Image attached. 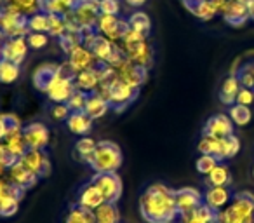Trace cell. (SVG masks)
<instances>
[{
	"mask_svg": "<svg viewBox=\"0 0 254 223\" xmlns=\"http://www.w3.org/2000/svg\"><path fill=\"white\" fill-rule=\"evenodd\" d=\"M23 138L28 150H46L51 143V131L44 122H30L23 126Z\"/></svg>",
	"mask_w": 254,
	"mask_h": 223,
	"instance_id": "8fae6325",
	"label": "cell"
},
{
	"mask_svg": "<svg viewBox=\"0 0 254 223\" xmlns=\"http://www.w3.org/2000/svg\"><path fill=\"white\" fill-rule=\"evenodd\" d=\"M5 9L18 12L25 18H30V16L42 11V0H7Z\"/></svg>",
	"mask_w": 254,
	"mask_h": 223,
	"instance_id": "d6a6232c",
	"label": "cell"
},
{
	"mask_svg": "<svg viewBox=\"0 0 254 223\" xmlns=\"http://www.w3.org/2000/svg\"><path fill=\"white\" fill-rule=\"evenodd\" d=\"M124 162L122 150L113 142H98L96 143L94 155H92L89 167L94 173H117Z\"/></svg>",
	"mask_w": 254,
	"mask_h": 223,
	"instance_id": "277c9868",
	"label": "cell"
},
{
	"mask_svg": "<svg viewBox=\"0 0 254 223\" xmlns=\"http://www.w3.org/2000/svg\"><path fill=\"white\" fill-rule=\"evenodd\" d=\"M73 92H75L73 80L58 75V77L54 78L53 84H51V87L46 91V94L53 103H66Z\"/></svg>",
	"mask_w": 254,
	"mask_h": 223,
	"instance_id": "d6986e66",
	"label": "cell"
},
{
	"mask_svg": "<svg viewBox=\"0 0 254 223\" xmlns=\"http://www.w3.org/2000/svg\"><path fill=\"white\" fill-rule=\"evenodd\" d=\"M63 223H96V222H94L92 211H89V209H85V208H80V206H77V204H71L66 216H64Z\"/></svg>",
	"mask_w": 254,
	"mask_h": 223,
	"instance_id": "ab89813d",
	"label": "cell"
},
{
	"mask_svg": "<svg viewBox=\"0 0 254 223\" xmlns=\"http://www.w3.org/2000/svg\"><path fill=\"white\" fill-rule=\"evenodd\" d=\"M51 37L47 33H37V32H28L26 35V42H28L30 49H44L49 44Z\"/></svg>",
	"mask_w": 254,
	"mask_h": 223,
	"instance_id": "681fc988",
	"label": "cell"
},
{
	"mask_svg": "<svg viewBox=\"0 0 254 223\" xmlns=\"http://www.w3.org/2000/svg\"><path fill=\"white\" fill-rule=\"evenodd\" d=\"M5 4H7V0H0V9H5Z\"/></svg>",
	"mask_w": 254,
	"mask_h": 223,
	"instance_id": "680465c9",
	"label": "cell"
},
{
	"mask_svg": "<svg viewBox=\"0 0 254 223\" xmlns=\"http://www.w3.org/2000/svg\"><path fill=\"white\" fill-rule=\"evenodd\" d=\"M5 140V128H4V122L0 119V142H4Z\"/></svg>",
	"mask_w": 254,
	"mask_h": 223,
	"instance_id": "11a10c76",
	"label": "cell"
},
{
	"mask_svg": "<svg viewBox=\"0 0 254 223\" xmlns=\"http://www.w3.org/2000/svg\"><path fill=\"white\" fill-rule=\"evenodd\" d=\"M202 135L212 136V138H228V136L235 135V124L228 114H214L205 121L204 128H202Z\"/></svg>",
	"mask_w": 254,
	"mask_h": 223,
	"instance_id": "4fadbf2b",
	"label": "cell"
},
{
	"mask_svg": "<svg viewBox=\"0 0 254 223\" xmlns=\"http://www.w3.org/2000/svg\"><path fill=\"white\" fill-rule=\"evenodd\" d=\"M96 223H120V211L113 202H103L92 211Z\"/></svg>",
	"mask_w": 254,
	"mask_h": 223,
	"instance_id": "836d02e7",
	"label": "cell"
},
{
	"mask_svg": "<svg viewBox=\"0 0 254 223\" xmlns=\"http://www.w3.org/2000/svg\"><path fill=\"white\" fill-rule=\"evenodd\" d=\"M129 26H127V19L120 18V16H106L101 14L96 23V32L99 35L106 37L112 42H120L122 37L127 33Z\"/></svg>",
	"mask_w": 254,
	"mask_h": 223,
	"instance_id": "9c48e42d",
	"label": "cell"
},
{
	"mask_svg": "<svg viewBox=\"0 0 254 223\" xmlns=\"http://www.w3.org/2000/svg\"><path fill=\"white\" fill-rule=\"evenodd\" d=\"M70 14L82 30H96V23L101 16L99 0H77Z\"/></svg>",
	"mask_w": 254,
	"mask_h": 223,
	"instance_id": "52a82bcc",
	"label": "cell"
},
{
	"mask_svg": "<svg viewBox=\"0 0 254 223\" xmlns=\"http://www.w3.org/2000/svg\"><path fill=\"white\" fill-rule=\"evenodd\" d=\"M77 0H42V11L47 14L68 16L73 11Z\"/></svg>",
	"mask_w": 254,
	"mask_h": 223,
	"instance_id": "e575fe53",
	"label": "cell"
},
{
	"mask_svg": "<svg viewBox=\"0 0 254 223\" xmlns=\"http://www.w3.org/2000/svg\"><path fill=\"white\" fill-rule=\"evenodd\" d=\"M28 32L37 33H47L49 35V14L44 11L37 12V14L28 18Z\"/></svg>",
	"mask_w": 254,
	"mask_h": 223,
	"instance_id": "b9f144b4",
	"label": "cell"
},
{
	"mask_svg": "<svg viewBox=\"0 0 254 223\" xmlns=\"http://www.w3.org/2000/svg\"><path fill=\"white\" fill-rule=\"evenodd\" d=\"M251 176H253V180H254V164H253V169H251Z\"/></svg>",
	"mask_w": 254,
	"mask_h": 223,
	"instance_id": "91938a15",
	"label": "cell"
},
{
	"mask_svg": "<svg viewBox=\"0 0 254 223\" xmlns=\"http://www.w3.org/2000/svg\"><path fill=\"white\" fill-rule=\"evenodd\" d=\"M56 77H58V63H44L33 72L32 80H33L35 89L46 92Z\"/></svg>",
	"mask_w": 254,
	"mask_h": 223,
	"instance_id": "603a6c76",
	"label": "cell"
},
{
	"mask_svg": "<svg viewBox=\"0 0 254 223\" xmlns=\"http://www.w3.org/2000/svg\"><path fill=\"white\" fill-rule=\"evenodd\" d=\"M87 98H89L87 92L75 89V92L70 96V99L66 101L68 108H70L71 112H84V110H85V103H87Z\"/></svg>",
	"mask_w": 254,
	"mask_h": 223,
	"instance_id": "7dc6e473",
	"label": "cell"
},
{
	"mask_svg": "<svg viewBox=\"0 0 254 223\" xmlns=\"http://www.w3.org/2000/svg\"><path fill=\"white\" fill-rule=\"evenodd\" d=\"M26 192L9 180L0 181V218H11L18 213L19 202Z\"/></svg>",
	"mask_w": 254,
	"mask_h": 223,
	"instance_id": "5b68a950",
	"label": "cell"
},
{
	"mask_svg": "<svg viewBox=\"0 0 254 223\" xmlns=\"http://www.w3.org/2000/svg\"><path fill=\"white\" fill-rule=\"evenodd\" d=\"M228 117L232 119V122L235 126L244 128V126H247L253 121V110H251V106H244L235 103V105L228 106Z\"/></svg>",
	"mask_w": 254,
	"mask_h": 223,
	"instance_id": "8d00e7d4",
	"label": "cell"
},
{
	"mask_svg": "<svg viewBox=\"0 0 254 223\" xmlns=\"http://www.w3.org/2000/svg\"><path fill=\"white\" fill-rule=\"evenodd\" d=\"M218 164H219V160L216 159V157L200 153V155L197 157V160H195V169H197V173L202 174V176H207Z\"/></svg>",
	"mask_w": 254,
	"mask_h": 223,
	"instance_id": "f6af8a7d",
	"label": "cell"
},
{
	"mask_svg": "<svg viewBox=\"0 0 254 223\" xmlns=\"http://www.w3.org/2000/svg\"><path fill=\"white\" fill-rule=\"evenodd\" d=\"M96 143L91 136H82L80 140H77L73 145V157L82 164H87L91 162L92 155H94V150H96Z\"/></svg>",
	"mask_w": 254,
	"mask_h": 223,
	"instance_id": "1f68e13d",
	"label": "cell"
},
{
	"mask_svg": "<svg viewBox=\"0 0 254 223\" xmlns=\"http://www.w3.org/2000/svg\"><path fill=\"white\" fill-rule=\"evenodd\" d=\"M113 72H115L119 80H122L124 84H127V85H131V87L138 89V91L146 82V77H148V70L136 67V65H132L131 61H127V60L120 61L117 67H113Z\"/></svg>",
	"mask_w": 254,
	"mask_h": 223,
	"instance_id": "7c38bea8",
	"label": "cell"
},
{
	"mask_svg": "<svg viewBox=\"0 0 254 223\" xmlns=\"http://www.w3.org/2000/svg\"><path fill=\"white\" fill-rule=\"evenodd\" d=\"M233 194L235 192L232 190V187H205L202 197H204V204H207L209 208L218 213L230 204Z\"/></svg>",
	"mask_w": 254,
	"mask_h": 223,
	"instance_id": "2e32d148",
	"label": "cell"
},
{
	"mask_svg": "<svg viewBox=\"0 0 254 223\" xmlns=\"http://www.w3.org/2000/svg\"><path fill=\"white\" fill-rule=\"evenodd\" d=\"M240 87H242V85H240L239 78H237V75L233 74V72L226 75L221 80L219 89H218V98H219V101H221V105H225V106L235 105L237 94H239Z\"/></svg>",
	"mask_w": 254,
	"mask_h": 223,
	"instance_id": "ffe728a7",
	"label": "cell"
},
{
	"mask_svg": "<svg viewBox=\"0 0 254 223\" xmlns=\"http://www.w3.org/2000/svg\"><path fill=\"white\" fill-rule=\"evenodd\" d=\"M218 213L207 204H200L197 209L180 216V223H214Z\"/></svg>",
	"mask_w": 254,
	"mask_h": 223,
	"instance_id": "83f0119b",
	"label": "cell"
},
{
	"mask_svg": "<svg viewBox=\"0 0 254 223\" xmlns=\"http://www.w3.org/2000/svg\"><path fill=\"white\" fill-rule=\"evenodd\" d=\"M127 26H129V30L143 37H150V33H152V19L146 12L138 11V9L131 12V16L127 18Z\"/></svg>",
	"mask_w": 254,
	"mask_h": 223,
	"instance_id": "f546056e",
	"label": "cell"
},
{
	"mask_svg": "<svg viewBox=\"0 0 254 223\" xmlns=\"http://www.w3.org/2000/svg\"><path fill=\"white\" fill-rule=\"evenodd\" d=\"M105 202L101 192L96 188V185L92 183L91 180L87 183H84L77 192V197H75V204L80 206V208H85L89 211H94L98 206H101Z\"/></svg>",
	"mask_w": 254,
	"mask_h": 223,
	"instance_id": "ac0fdd59",
	"label": "cell"
},
{
	"mask_svg": "<svg viewBox=\"0 0 254 223\" xmlns=\"http://www.w3.org/2000/svg\"><path fill=\"white\" fill-rule=\"evenodd\" d=\"M92 124H94V121H92L85 112H71L70 117L66 119L68 131H70L71 135L78 136V138L87 136L89 133L92 131Z\"/></svg>",
	"mask_w": 254,
	"mask_h": 223,
	"instance_id": "cb8c5ba5",
	"label": "cell"
},
{
	"mask_svg": "<svg viewBox=\"0 0 254 223\" xmlns=\"http://www.w3.org/2000/svg\"><path fill=\"white\" fill-rule=\"evenodd\" d=\"M176 190L166 183H150L139 195V215L146 223H173L180 218L176 208Z\"/></svg>",
	"mask_w": 254,
	"mask_h": 223,
	"instance_id": "6da1fadb",
	"label": "cell"
},
{
	"mask_svg": "<svg viewBox=\"0 0 254 223\" xmlns=\"http://www.w3.org/2000/svg\"><path fill=\"white\" fill-rule=\"evenodd\" d=\"M0 119L4 122V128H5V138L9 135H14V133L23 131V124L19 121L18 115L14 114H0Z\"/></svg>",
	"mask_w": 254,
	"mask_h": 223,
	"instance_id": "bcb514c9",
	"label": "cell"
},
{
	"mask_svg": "<svg viewBox=\"0 0 254 223\" xmlns=\"http://www.w3.org/2000/svg\"><path fill=\"white\" fill-rule=\"evenodd\" d=\"M247 11H249V19L254 21V0H251L249 4H247Z\"/></svg>",
	"mask_w": 254,
	"mask_h": 223,
	"instance_id": "db71d44e",
	"label": "cell"
},
{
	"mask_svg": "<svg viewBox=\"0 0 254 223\" xmlns=\"http://www.w3.org/2000/svg\"><path fill=\"white\" fill-rule=\"evenodd\" d=\"M176 197V208L178 213L181 215H187V213L197 209L200 204H204V197H202V192L197 190L193 187H181L174 194Z\"/></svg>",
	"mask_w": 254,
	"mask_h": 223,
	"instance_id": "9a60e30c",
	"label": "cell"
},
{
	"mask_svg": "<svg viewBox=\"0 0 254 223\" xmlns=\"http://www.w3.org/2000/svg\"><path fill=\"white\" fill-rule=\"evenodd\" d=\"M120 47L124 51V56L127 61L139 68L150 70L153 65V47L148 42V37H143L139 33L127 30V33L120 40Z\"/></svg>",
	"mask_w": 254,
	"mask_h": 223,
	"instance_id": "3957f363",
	"label": "cell"
},
{
	"mask_svg": "<svg viewBox=\"0 0 254 223\" xmlns=\"http://www.w3.org/2000/svg\"><path fill=\"white\" fill-rule=\"evenodd\" d=\"M2 143H4L5 149H7L18 160L21 159V157L26 153V150H28V147H26V143H25V138H23V131L14 133V135H9Z\"/></svg>",
	"mask_w": 254,
	"mask_h": 223,
	"instance_id": "f35d334b",
	"label": "cell"
},
{
	"mask_svg": "<svg viewBox=\"0 0 254 223\" xmlns=\"http://www.w3.org/2000/svg\"><path fill=\"white\" fill-rule=\"evenodd\" d=\"M68 61H70V65L73 67V70L77 72V74L78 72L92 70V68L98 65L94 54H92L91 49L85 46H80L75 51H71V53L68 54Z\"/></svg>",
	"mask_w": 254,
	"mask_h": 223,
	"instance_id": "7402d4cb",
	"label": "cell"
},
{
	"mask_svg": "<svg viewBox=\"0 0 254 223\" xmlns=\"http://www.w3.org/2000/svg\"><path fill=\"white\" fill-rule=\"evenodd\" d=\"M205 178V187H232V171L225 162H219Z\"/></svg>",
	"mask_w": 254,
	"mask_h": 223,
	"instance_id": "4316f807",
	"label": "cell"
},
{
	"mask_svg": "<svg viewBox=\"0 0 254 223\" xmlns=\"http://www.w3.org/2000/svg\"><path fill=\"white\" fill-rule=\"evenodd\" d=\"M91 181L96 185V188L101 192L105 202H113V204H117V202L120 201L124 185L117 173H94Z\"/></svg>",
	"mask_w": 254,
	"mask_h": 223,
	"instance_id": "8992f818",
	"label": "cell"
},
{
	"mask_svg": "<svg viewBox=\"0 0 254 223\" xmlns=\"http://www.w3.org/2000/svg\"><path fill=\"white\" fill-rule=\"evenodd\" d=\"M122 4L120 0H99V12L106 16H119Z\"/></svg>",
	"mask_w": 254,
	"mask_h": 223,
	"instance_id": "f907efd6",
	"label": "cell"
},
{
	"mask_svg": "<svg viewBox=\"0 0 254 223\" xmlns=\"http://www.w3.org/2000/svg\"><path fill=\"white\" fill-rule=\"evenodd\" d=\"M4 42H5V37H4V33L0 32V49H2V46H4Z\"/></svg>",
	"mask_w": 254,
	"mask_h": 223,
	"instance_id": "6f0895ef",
	"label": "cell"
},
{
	"mask_svg": "<svg viewBox=\"0 0 254 223\" xmlns=\"http://www.w3.org/2000/svg\"><path fill=\"white\" fill-rule=\"evenodd\" d=\"M0 32L5 39L28 35V18L9 9H0Z\"/></svg>",
	"mask_w": 254,
	"mask_h": 223,
	"instance_id": "ba28073f",
	"label": "cell"
},
{
	"mask_svg": "<svg viewBox=\"0 0 254 223\" xmlns=\"http://www.w3.org/2000/svg\"><path fill=\"white\" fill-rule=\"evenodd\" d=\"M225 23H228L233 28H239L244 26L249 21V11H247V5L239 2V0H226V5L221 12Z\"/></svg>",
	"mask_w": 254,
	"mask_h": 223,
	"instance_id": "e0dca14e",
	"label": "cell"
},
{
	"mask_svg": "<svg viewBox=\"0 0 254 223\" xmlns=\"http://www.w3.org/2000/svg\"><path fill=\"white\" fill-rule=\"evenodd\" d=\"M26 171L35 174L39 180L51 174V159L46 150H26V153L18 160Z\"/></svg>",
	"mask_w": 254,
	"mask_h": 223,
	"instance_id": "30bf717a",
	"label": "cell"
},
{
	"mask_svg": "<svg viewBox=\"0 0 254 223\" xmlns=\"http://www.w3.org/2000/svg\"><path fill=\"white\" fill-rule=\"evenodd\" d=\"M84 46V37H82V30H68L63 37L60 39V47L64 54H70L77 47Z\"/></svg>",
	"mask_w": 254,
	"mask_h": 223,
	"instance_id": "74e56055",
	"label": "cell"
},
{
	"mask_svg": "<svg viewBox=\"0 0 254 223\" xmlns=\"http://www.w3.org/2000/svg\"><path fill=\"white\" fill-rule=\"evenodd\" d=\"M28 42L26 37H16V39H5L4 46L0 49V58L2 60L12 61L16 65H21L28 56Z\"/></svg>",
	"mask_w": 254,
	"mask_h": 223,
	"instance_id": "5bb4252c",
	"label": "cell"
},
{
	"mask_svg": "<svg viewBox=\"0 0 254 223\" xmlns=\"http://www.w3.org/2000/svg\"><path fill=\"white\" fill-rule=\"evenodd\" d=\"M239 105H244V106H251L254 103V92L251 89H246V87H240L239 94H237V101Z\"/></svg>",
	"mask_w": 254,
	"mask_h": 223,
	"instance_id": "816d5d0a",
	"label": "cell"
},
{
	"mask_svg": "<svg viewBox=\"0 0 254 223\" xmlns=\"http://www.w3.org/2000/svg\"><path fill=\"white\" fill-rule=\"evenodd\" d=\"M120 223H122V222H120Z\"/></svg>",
	"mask_w": 254,
	"mask_h": 223,
	"instance_id": "6125c7cd",
	"label": "cell"
},
{
	"mask_svg": "<svg viewBox=\"0 0 254 223\" xmlns=\"http://www.w3.org/2000/svg\"><path fill=\"white\" fill-rule=\"evenodd\" d=\"M73 84H75V89L87 92V94L96 92V89H98V85H99V75H98L96 67L92 68V70L78 72L73 78Z\"/></svg>",
	"mask_w": 254,
	"mask_h": 223,
	"instance_id": "f1b7e54d",
	"label": "cell"
},
{
	"mask_svg": "<svg viewBox=\"0 0 254 223\" xmlns=\"http://www.w3.org/2000/svg\"><path fill=\"white\" fill-rule=\"evenodd\" d=\"M239 152H240V140L235 135L219 140V152H218L219 162H226V160L233 159Z\"/></svg>",
	"mask_w": 254,
	"mask_h": 223,
	"instance_id": "d590c367",
	"label": "cell"
},
{
	"mask_svg": "<svg viewBox=\"0 0 254 223\" xmlns=\"http://www.w3.org/2000/svg\"><path fill=\"white\" fill-rule=\"evenodd\" d=\"M198 153H205V155H212L218 159L219 152V138H212V136H204L200 135V140L197 143Z\"/></svg>",
	"mask_w": 254,
	"mask_h": 223,
	"instance_id": "ee69618b",
	"label": "cell"
},
{
	"mask_svg": "<svg viewBox=\"0 0 254 223\" xmlns=\"http://www.w3.org/2000/svg\"><path fill=\"white\" fill-rule=\"evenodd\" d=\"M183 5L200 21H211L214 16H218V9L212 0H183Z\"/></svg>",
	"mask_w": 254,
	"mask_h": 223,
	"instance_id": "44dd1931",
	"label": "cell"
},
{
	"mask_svg": "<svg viewBox=\"0 0 254 223\" xmlns=\"http://www.w3.org/2000/svg\"><path fill=\"white\" fill-rule=\"evenodd\" d=\"M7 174H9V181L14 183L16 187L23 188L25 192L30 190L32 187H35L37 181H39V178H37L35 174H32L30 171H26L19 162L12 164V166L7 169Z\"/></svg>",
	"mask_w": 254,
	"mask_h": 223,
	"instance_id": "d4e9b609",
	"label": "cell"
},
{
	"mask_svg": "<svg viewBox=\"0 0 254 223\" xmlns=\"http://www.w3.org/2000/svg\"><path fill=\"white\" fill-rule=\"evenodd\" d=\"M68 32V23H66V16H56V14H49V37L60 40L64 33Z\"/></svg>",
	"mask_w": 254,
	"mask_h": 223,
	"instance_id": "7bdbcfd3",
	"label": "cell"
},
{
	"mask_svg": "<svg viewBox=\"0 0 254 223\" xmlns=\"http://www.w3.org/2000/svg\"><path fill=\"white\" fill-rule=\"evenodd\" d=\"M173 223H176V222H173Z\"/></svg>",
	"mask_w": 254,
	"mask_h": 223,
	"instance_id": "94428289",
	"label": "cell"
},
{
	"mask_svg": "<svg viewBox=\"0 0 254 223\" xmlns=\"http://www.w3.org/2000/svg\"><path fill=\"white\" fill-rule=\"evenodd\" d=\"M233 74L237 75L242 87L251 89L254 92V54L240 61V65L237 67V70H233Z\"/></svg>",
	"mask_w": 254,
	"mask_h": 223,
	"instance_id": "4dcf8cb0",
	"label": "cell"
},
{
	"mask_svg": "<svg viewBox=\"0 0 254 223\" xmlns=\"http://www.w3.org/2000/svg\"><path fill=\"white\" fill-rule=\"evenodd\" d=\"M21 75V67L12 61L0 58V82L2 84H14Z\"/></svg>",
	"mask_w": 254,
	"mask_h": 223,
	"instance_id": "60d3db41",
	"label": "cell"
},
{
	"mask_svg": "<svg viewBox=\"0 0 254 223\" xmlns=\"http://www.w3.org/2000/svg\"><path fill=\"white\" fill-rule=\"evenodd\" d=\"M5 171H7V166H5V164L0 160V178H2V174H4Z\"/></svg>",
	"mask_w": 254,
	"mask_h": 223,
	"instance_id": "9f6ffc18",
	"label": "cell"
},
{
	"mask_svg": "<svg viewBox=\"0 0 254 223\" xmlns=\"http://www.w3.org/2000/svg\"><path fill=\"white\" fill-rule=\"evenodd\" d=\"M216 223H254V194L249 190L235 192L225 209L218 211Z\"/></svg>",
	"mask_w": 254,
	"mask_h": 223,
	"instance_id": "7a4b0ae2",
	"label": "cell"
},
{
	"mask_svg": "<svg viewBox=\"0 0 254 223\" xmlns=\"http://www.w3.org/2000/svg\"><path fill=\"white\" fill-rule=\"evenodd\" d=\"M70 114H71V110L68 108L66 103H54V105L49 108L51 119L56 122H66V119L70 117Z\"/></svg>",
	"mask_w": 254,
	"mask_h": 223,
	"instance_id": "c3c4849f",
	"label": "cell"
},
{
	"mask_svg": "<svg viewBox=\"0 0 254 223\" xmlns=\"http://www.w3.org/2000/svg\"><path fill=\"white\" fill-rule=\"evenodd\" d=\"M110 110H112L110 108V103L106 101L101 94H98V92H91V94H89L84 112L92 119V121H99V119H103L106 114H108Z\"/></svg>",
	"mask_w": 254,
	"mask_h": 223,
	"instance_id": "484cf974",
	"label": "cell"
},
{
	"mask_svg": "<svg viewBox=\"0 0 254 223\" xmlns=\"http://www.w3.org/2000/svg\"><path fill=\"white\" fill-rule=\"evenodd\" d=\"M126 4L129 5V7L139 9V7H143V5L146 4V0H126Z\"/></svg>",
	"mask_w": 254,
	"mask_h": 223,
	"instance_id": "f5cc1de1",
	"label": "cell"
}]
</instances>
